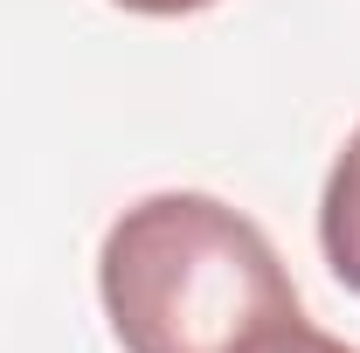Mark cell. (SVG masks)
I'll return each mask as SVG.
<instances>
[{
	"label": "cell",
	"instance_id": "obj_1",
	"mask_svg": "<svg viewBox=\"0 0 360 353\" xmlns=\"http://www.w3.org/2000/svg\"><path fill=\"white\" fill-rule=\"evenodd\" d=\"M97 298L125 353H277L305 326L270 236L187 187L146 194L104 229Z\"/></svg>",
	"mask_w": 360,
	"mask_h": 353
},
{
	"label": "cell",
	"instance_id": "obj_2",
	"mask_svg": "<svg viewBox=\"0 0 360 353\" xmlns=\"http://www.w3.org/2000/svg\"><path fill=\"white\" fill-rule=\"evenodd\" d=\"M319 250H326L333 277L360 298V125L340 146V160L326 174V194H319Z\"/></svg>",
	"mask_w": 360,
	"mask_h": 353
},
{
	"label": "cell",
	"instance_id": "obj_3",
	"mask_svg": "<svg viewBox=\"0 0 360 353\" xmlns=\"http://www.w3.org/2000/svg\"><path fill=\"white\" fill-rule=\"evenodd\" d=\"M111 7L146 14V21H180V14H201V7H215V0H111Z\"/></svg>",
	"mask_w": 360,
	"mask_h": 353
},
{
	"label": "cell",
	"instance_id": "obj_4",
	"mask_svg": "<svg viewBox=\"0 0 360 353\" xmlns=\"http://www.w3.org/2000/svg\"><path fill=\"white\" fill-rule=\"evenodd\" d=\"M277 353H354V347H347V340H333V333H319V326H298Z\"/></svg>",
	"mask_w": 360,
	"mask_h": 353
}]
</instances>
